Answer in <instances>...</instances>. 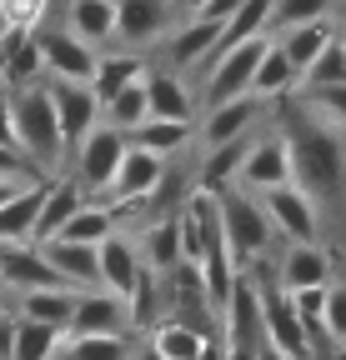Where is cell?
I'll return each mask as SVG.
<instances>
[{"label":"cell","instance_id":"6da1fadb","mask_svg":"<svg viewBox=\"0 0 346 360\" xmlns=\"http://www.w3.org/2000/svg\"><path fill=\"white\" fill-rule=\"evenodd\" d=\"M286 101V115H281V146H286V160H291V186H301L316 205L321 200H336L341 195V130L331 125H316L307 110H301L291 96Z\"/></svg>","mask_w":346,"mask_h":360},{"label":"cell","instance_id":"7a4b0ae2","mask_svg":"<svg viewBox=\"0 0 346 360\" xmlns=\"http://www.w3.org/2000/svg\"><path fill=\"white\" fill-rule=\"evenodd\" d=\"M11 120H16V146L35 160V165H56L66 141H61V125H56V105H51V90L46 85H20V96L11 101Z\"/></svg>","mask_w":346,"mask_h":360},{"label":"cell","instance_id":"3957f363","mask_svg":"<svg viewBox=\"0 0 346 360\" xmlns=\"http://www.w3.org/2000/svg\"><path fill=\"white\" fill-rule=\"evenodd\" d=\"M216 205H221V236L231 260H256L271 245V220L246 191H216Z\"/></svg>","mask_w":346,"mask_h":360},{"label":"cell","instance_id":"277c9868","mask_svg":"<svg viewBox=\"0 0 346 360\" xmlns=\"http://www.w3.org/2000/svg\"><path fill=\"white\" fill-rule=\"evenodd\" d=\"M261 45H266V35H251V40H236V45H216L211 51V75H206V105L231 101V96H251V70H256Z\"/></svg>","mask_w":346,"mask_h":360},{"label":"cell","instance_id":"5b68a950","mask_svg":"<svg viewBox=\"0 0 346 360\" xmlns=\"http://www.w3.org/2000/svg\"><path fill=\"white\" fill-rule=\"evenodd\" d=\"M161 175H166V160L161 155H151V150H141V146L125 141V150H121V160H116V170L106 180V195H116V205L151 200L156 186H161Z\"/></svg>","mask_w":346,"mask_h":360},{"label":"cell","instance_id":"8992f818","mask_svg":"<svg viewBox=\"0 0 346 360\" xmlns=\"http://www.w3.org/2000/svg\"><path fill=\"white\" fill-rule=\"evenodd\" d=\"M256 295H261V335H266V345L286 350L291 360H307L311 355V335H307V326L296 321L291 295L281 285H256Z\"/></svg>","mask_w":346,"mask_h":360},{"label":"cell","instance_id":"52a82bcc","mask_svg":"<svg viewBox=\"0 0 346 360\" xmlns=\"http://www.w3.org/2000/svg\"><path fill=\"white\" fill-rule=\"evenodd\" d=\"M261 210H266V220H271V231H281L286 240H316V231H321V215H316V200L301 191V186H271V191H261Z\"/></svg>","mask_w":346,"mask_h":360},{"label":"cell","instance_id":"ba28073f","mask_svg":"<svg viewBox=\"0 0 346 360\" xmlns=\"http://www.w3.org/2000/svg\"><path fill=\"white\" fill-rule=\"evenodd\" d=\"M121 150H125V130L96 120V125L75 141V175H80V186H85V191H106V180H111Z\"/></svg>","mask_w":346,"mask_h":360},{"label":"cell","instance_id":"9c48e42d","mask_svg":"<svg viewBox=\"0 0 346 360\" xmlns=\"http://www.w3.org/2000/svg\"><path fill=\"white\" fill-rule=\"evenodd\" d=\"M40 45V65H46L56 80H85L91 85V70H96V51H91V40H80L75 30H46V35H35Z\"/></svg>","mask_w":346,"mask_h":360},{"label":"cell","instance_id":"30bf717a","mask_svg":"<svg viewBox=\"0 0 346 360\" xmlns=\"http://www.w3.org/2000/svg\"><path fill=\"white\" fill-rule=\"evenodd\" d=\"M51 105H56V125H61L66 146H75L80 135L101 120V101H96V90L85 80H56L51 85Z\"/></svg>","mask_w":346,"mask_h":360},{"label":"cell","instance_id":"8fae6325","mask_svg":"<svg viewBox=\"0 0 346 360\" xmlns=\"http://www.w3.org/2000/svg\"><path fill=\"white\" fill-rule=\"evenodd\" d=\"M236 180L246 191H271V186H286L291 180V160H286V146H281V135H261V141H251L241 165H236Z\"/></svg>","mask_w":346,"mask_h":360},{"label":"cell","instance_id":"7c38bea8","mask_svg":"<svg viewBox=\"0 0 346 360\" xmlns=\"http://www.w3.org/2000/svg\"><path fill=\"white\" fill-rule=\"evenodd\" d=\"M125 326H131L125 300L96 285V290L75 295V310H70V326L66 330H75V335H125Z\"/></svg>","mask_w":346,"mask_h":360},{"label":"cell","instance_id":"4fadbf2b","mask_svg":"<svg viewBox=\"0 0 346 360\" xmlns=\"http://www.w3.org/2000/svg\"><path fill=\"white\" fill-rule=\"evenodd\" d=\"M0 285H61L56 265L46 260V250H40L35 240H16V245H0Z\"/></svg>","mask_w":346,"mask_h":360},{"label":"cell","instance_id":"5bb4252c","mask_svg":"<svg viewBox=\"0 0 346 360\" xmlns=\"http://www.w3.org/2000/svg\"><path fill=\"white\" fill-rule=\"evenodd\" d=\"M136 270H141V250L125 240V236L106 231V236L96 240V276H101V290H111V295L125 300V290H131V281H136Z\"/></svg>","mask_w":346,"mask_h":360},{"label":"cell","instance_id":"9a60e30c","mask_svg":"<svg viewBox=\"0 0 346 360\" xmlns=\"http://www.w3.org/2000/svg\"><path fill=\"white\" fill-rule=\"evenodd\" d=\"M261 120V101L256 96H231V101H216L201 135H206V146H226L236 141V135H251V125Z\"/></svg>","mask_w":346,"mask_h":360},{"label":"cell","instance_id":"2e32d148","mask_svg":"<svg viewBox=\"0 0 346 360\" xmlns=\"http://www.w3.org/2000/svg\"><path fill=\"white\" fill-rule=\"evenodd\" d=\"M40 250H46V260L56 265L61 285H80V290H96L101 276H96V245H80V240H35Z\"/></svg>","mask_w":346,"mask_h":360},{"label":"cell","instance_id":"e0dca14e","mask_svg":"<svg viewBox=\"0 0 346 360\" xmlns=\"http://www.w3.org/2000/svg\"><path fill=\"white\" fill-rule=\"evenodd\" d=\"M296 65L286 60V51L266 35V45H261V56H256V70H251V96L256 101H281L286 90H296Z\"/></svg>","mask_w":346,"mask_h":360},{"label":"cell","instance_id":"ac0fdd59","mask_svg":"<svg viewBox=\"0 0 346 360\" xmlns=\"http://www.w3.org/2000/svg\"><path fill=\"white\" fill-rule=\"evenodd\" d=\"M331 281V255L316 240H291L286 260H281V290H301V285H326Z\"/></svg>","mask_w":346,"mask_h":360},{"label":"cell","instance_id":"d6986e66","mask_svg":"<svg viewBox=\"0 0 346 360\" xmlns=\"http://www.w3.org/2000/svg\"><path fill=\"white\" fill-rule=\"evenodd\" d=\"M171 11H166V0H116V35L121 40H156L166 30Z\"/></svg>","mask_w":346,"mask_h":360},{"label":"cell","instance_id":"ffe728a7","mask_svg":"<svg viewBox=\"0 0 346 360\" xmlns=\"http://www.w3.org/2000/svg\"><path fill=\"white\" fill-rule=\"evenodd\" d=\"M331 35H336L331 15H316V20H301V25H286L276 45L286 51V60H291V65H296V75H301V70H307V65H311V60L321 56V45H326Z\"/></svg>","mask_w":346,"mask_h":360},{"label":"cell","instance_id":"44dd1931","mask_svg":"<svg viewBox=\"0 0 346 360\" xmlns=\"http://www.w3.org/2000/svg\"><path fill=\"white\" fill-rule=\"evenodd\" d=\"M125 141L166 160V155H176V150H181V146L191 141V120H166V115H146L141 125H131V130H125Z\"/></svg>","mask_w":346,"mask_h":360},{"label":"cell","instance_id":"7402d4cb","mask_svg":"<svg viewBox=\"0 0 346 360\" xmlns=\"http://www.w3.org/2000/svg\"><path fill=\"white\" fill-rule=\"evenodd\" d=\"M141 90H146V115H166V120H191V90L171 75V70H156V75H141Z\"/></svg>","mask_w":346,"mask_h":360},{"label":"cell","instance_id":"603a6c76","mask_svg":"<svg viewBox=\"0 0 346 360\" xmlns=\"http://www.w3.org/2000/svg\"><path fill=\"white\" fill-rule=\"evenodd\" d=\"M75 205H80L75 180H46V195H40V210H35V225H30V240H51Z\"/></svg>","mask_w":346,"mask_h":360},{"label":"cell","instance_id":"cb8c5ba5","mask_svg":"<svg viewBox=\"0 0 346 360\" xmlns=\"http://www.w3.org/2000/svg\"><path fill=\"white\" fill-rule=\"evenodd\" d=\"M70 310H75L70 285H30L25 300H20V315H30V321H40V326H56V330L70 326Z\"/></svg>","mask_w":346,"mask_h":360},{"label":"cell","instance_id":"d4e9b609","mask_svg":"<svg viewBox=\"0 0 346 360\" xmlns=\"http://www.w3.org/2000/svg\"><path fill=\"white\" fill-rule=\"evenodd\" d=\"M216 40H221V20H206V15H191L176 40H171V65H196L216 51Z\"/></svg>","mask_w":346,"mask_h":360},{"label":"cell","instance_id":"484cf974","mask_svg":"<svg viewBox=\"0 0 346 360\" xmlns=\"http://www.w3.org/2000/svg\"><path fill=\"white\" fill-rule=\"evenodd\" d=\"M286 96L316 125H331V130L346 125V85H301V90H286Z\"/></svg>","mask_w":346,"mask_h":360},{"label":"cell","instance_id":"4316f807","mask_svg":"<svg viewBox=\"0 0 346 360\" xmlns=\"http://www.w3.org/2000/svg\"><path fill=\"white\" fill-rule=\"evenodd\" d=\"M40 195H46V186H20V191H16L6 205H0V245L30 240V225H35Z\"/></svg>","mask_w":346,"mask_h":360},{"label":"cell","instance_id":"83f0119b","mask_svg":"<svg viewBox=\"0 0 346 360\" xmlns=\"http://www.w3.org/2000/svg\"><path fill=\"white\" fill-rule=\"evenodd\" d=\"M51 360H131V345H125V335H75V330H66Z\"/></svg>","mask_w":346,"mask_h":360},{"label":"cell","instance_id":"f1b7e54d","mask_svg":"<svg viewBox=\"0 0 346 360\" xmlns=\"http://www.w3.org/2000/svg\"><path fill=\"white\" fill-rule=\"evenodd\" d=\"M146 75V60L141 56H96V70H91V90L96 101H111L116 90H125L131 80Z\"/></svg>","mask_w":346,"mask_h":360},{"label":"cell","instance_id":"f546056e","mask_svg":"<svg viewBox=\"0 0 346 360\" xmlns=\"http://www.w3.org/2000/svg\"><path fill=\"white\" fill-rule=\"evenodd\" d=\"M66 330L56 326H40L30 315H16V340H11V360H51Z\"/></svg>","mask_w":346,"mask_h":360},{"label":"cell","instance_id":"4dcf8cb0","mask_svg":"<svg viewBox=\"0 0 346 360\" xmlns=\"http://www.w3.org/2000/svg\"><path fill=\"white\" fill-rule=\"evenodd\" d=\"M151 350H156L161 360H201L206 335L191 330V326H181V321H166V326L151 330Z\"/></svg>","mask_w":346,"mask_h":360},{"label":"cell","instance_id":"1f68e13d","mask_svg":"<svg viewBox=\"0 0 346 360\" xmlns=\"http://www.w3.org/2000/svg\"><path fill=\"white\" fill-rule=\"evenodd\" d=\"M111 225H116V215L106 210V205H75L66 220H61V231H56V240H80V245H96L106 231H111Z\"/></svg>","mask_w":346,"mask_h":360},{"label":"cell","instance_id":"d6a6232c","mask_svg":"<svg viewBox=\"0 0 346 360\" xmlns=\"http://www.w3.org/2000/svg\"><path fill=\"white\" fill-rule=\"evenodd\" d=\"M266 15H271V0H241V6L221 20V40L216 45H236L251 35H266Z\"/></svg>","mask_w":346,"mask_h":360},{"label":"cell","instance_id":"836d02e7","mask_svg":"<svg viewBox=\"0 0 346 360\" xmlns=\"http://www.w3.org/2000/svg\"><path fill=\"white\" fill-rule=\"evenodd\" d=\"M246 146H251V135H236V141H226V146H211V160L201 165V191H226V180L236 175Z\"/></svg>","mask_w":346,"mask_h":360},{"label":"cell","instance_id":"e575fe53","mask_svg":"<svg viewBox=\"0 0 346 360\" xmlns=\"http://www.w3.org/2000/svg\"><path fill=\"white\" fill-rule=\"evenodd\" d=\"M70 30H75L80 40H106V35H116V0H75Z\"/></svg>","mask_w":346,"mask_h":360},{"label":"cell","instance_id":"d590c367","mask_svg":"<svg viewBox=\"0 0 346 360\" xmlns=\"http://www.w3.org/2000/svg\"><path fill=\"white\" fill-rule=\"evenodd\" d=\"M141 260H146L151 270H171V265H181V236H176V215H171V220H156L151 231H146Z\"/></svg>","mask_w":346,"mask_h":360},{"label":"cell","instance_id":"8d00e7d4","mask_svg":"<svg viewBox=\"0 0 346 360\" xmlns=\"http://www.w3.org/2000/svg\"><path fill=\"white\" fill-rule=\"evenodd\" d=\"M106 105V125H116V130H131V125H141L146 120V90H141V80H131L125 90H116L111 101H101Z\"/></svg>","mask_w":346,"mask_h":360},{"label":"cell","instance_id":"74e56055","mask_svg":"<svg viewBox=\"0 0 346 360\" xmlns=\"http://www.w3.org/2000/svg\"><path fill=\"white\" fill-rule=\"evenodd\" d=\"M301 75H307V85H346V51H341V40L331 35L321 45V56L301 70Z\"/></svg>","mask_w":346,"mask_h":360},{"label":"cell","instance_id":"f35d334b","mask_svg":"<svg viewBox=\"0 0 346 360\" xmlns=\"http://www.w3.org/2000/svg\"><path fill=\"white\" fill-rule=\"evenodd\" d=\"M316 15H331V0H271V15L266 25H301V20H316Z\"/></svg>","mask_w":346,"mask_h":360},{"label":"cell","instance_id":"ab89813d","mask_svg":"<svg viewBox=\"0 0 346 360\" xmlns=\"http://www.w3.org/2000/svg\"><path fill=\"white\" fill-rule=\"evenodd\" d=\"M316 330H321L331 345H341V340H346V290H341V285H326V305H321Z\"/></svg>","mask_w":346,"mask_h":360},{"label":"cell","instance_id":"60d3db41","mask_svg":"<svg viewBox=\"0 0 346 360\" xmlns=\"http://www.w3.org/2000/svg\"><path fill=\"white\" fill-rule=\"evenodd\" d=\"M46 11H51V0H0V15H6V25L20 30V35L46 20Z\"/></svg>","mask_w":346,"mask_h":360},{"label":"cell","instance_id":"b9f144b4","mask_svg":"<svg viewBox=\"0 0 346 360\" xmlns=\"http://www.w3.org/2000/svg\"><path fill=\"white\" fill-rule=\"evenodd\" d=\"M0 175H11V180H20V175H25V160H20V150H16V146H0Z\"/></svg>","mask_w":346,"mask_h":360},{"label":"cell","instance_id":"7bdbcfd3","mask_svg":"<svg viewBox=\"0 0 346 360\" xmlns=\"http://www.w3.org/2000/svg\"><path fill=\"white\" fill-rule=\"evenodd\" d=\"M236 6H241V0H206V6H196L191 15H206V20H226Z\"/></svg>","mask_w":346,"mask_h":360},{"label":"cell","instance_id":"ee69618b","mask_svg":"<svg viewBox=\"0 0 346 360\" xmlns=\"http://www.w3.org/2000/svg\"><path fill=\"white\" fill-rule=\"evenodd\" d=\"M0 146H16V120H11V101H0ZM20 150V146H16Z\"/></svg>","mask_w":346,"mask_h":360},{"label":"cell","instance_id":"f6af8a7d","mask_svg":"<svg viewBox=\"0 0 346 360\" xmlns=\"http://www.w3.org/2000/svg\"><path fill=\"white\" fill-rule=\"evenodd\" d=\"M16 191H20V180H11V175H0V205H6V200H11Z\"/></svg>","mask_w":346,"mask_h":360},{"label":"cell","instance_id":"bcb514c9","mask_svg":"<svg viewBox=\"0 0 346 360\" xmlns=\"http://www.w3.org/2000/svg\"><path fill=\"white\" fill-rule=\"evenodd\" d=\"M256 360H291V355H286V350H276V345H266V340H261V350H256Z\"/></svg>","mask_w":346,"mask_h":360},{"label":"cell","instance_id":"7dc6e473","mask_svg":"<svg viewBox=\"0 0 346 360\" xmlns=\"http://www.w3.org/2000/svg\"><path fill=\"white\" fill-rule=\"evenodd\" d=\"M6 35H11V25H6V15H0V45H6Z\"/></svg>","mask_w":346,"mask_h":360},{"label":"cell","instance_id":"c3c4849f","mask_svg":"<svg viewBox=\"0 0 346 360\" xmlns=\"http://www.w3.org/2000/svg\"><path fill=\"white\" fill-rule=\"evenodd\" d=\"M131 360H161V355H156V350H146V355H131Z\"/></svg>","mask_w":346,"mask_h":360},{"label":"cell","instance_id":"681fc988","mask_svg":"<svg viewBox=\"0 0 346 360\" xmlns=\"http://www.w3.org/2000/svg\"><path fill=\"white\" fill-rule=\"evenodd\" d=\"M196 6H206V0H186V11H196Z\"/></svg>","mask_w":346,"mask_h":360}]
</instances>
